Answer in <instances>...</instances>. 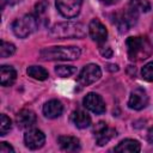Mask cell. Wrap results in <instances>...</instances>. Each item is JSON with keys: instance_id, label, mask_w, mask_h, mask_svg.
I'll use <instances>...</instances> for the list:
<instances>
[{"instance_id": "cell-17", "label": "cell", "mask_w": 153, "mask_h": 153, "mask_svg": "<svg viewBox=\"0 0 153 153\" xmlns=\"http://www.w3.org/2000/svg\"><path fill=\"white\" fill-rule=\"evenodd\" d=\"M140 149H141L140 142L133 139L122 140L115 147V152H121V153H136V152H140Z\"/></svg>"}, {"instance_id": "cell-13", "label": "cell", "mask_w": 153, "mask_h": 153, "mask_svg": "<svg viewBox=\"0 0 153 153\" xmlns=\"http://www.w3.org/2000/svg\"><path fill=\"white\" fill-rule=\"evenodd\" d=\"M63 111V105L57 99H51L43 105V114L48 118H56Z\"/></svg>"}, {"instance_id": "cell-27", "label": "cell", "mask_w": 153, "mask_h": 153, "mask_svg": "<svg viewBox=\"0 0 153 153\" xmlns=\"http://www.w3.org/2000/svg\"><path fill=\"white\" fill-rule=\"evenodd\" d=\"M20 1H22V0H1V2H2V7H4L5 4L12 6V5H16V4H18V2H20Z\"/></svg>"}, {"instance_id": "cell-29", "label": "cell", "mask_w": 153, "mask_h": 153, "mask_svg": "<svg viewBox=\"0 0 153 153\" xmlns=\"http://www.w3.org/2000/svg\"><path fill=\"white\" fill-rule=\"evenodd\" d=\"M102 4H104V5H114V4H116V2H118L120 0H99Z\"/></svg>"}, {"instance_id": "cell-14", "label": "cell", "mask_w": 153, "mask_h": 153, "mask_svg": "<svg viewBox=\"0 0 153 153\" xmlns=\"http://www.w3.org/2000/svg\"><path fill=\"white\" fill-rule=\"evenodd\" d=\"M57 143L61 147V149L67 152H75L80 149V141L75 136L61 135L57 137Z\"/></svg>"}, {"instance_id": "cell-12", "label": "cell", "mask_w": 153, "mask_h": 153, "mask_svg": "<svg viewBox=\"0 0 153 153\" xmlns=\"http://www.w3.org/2000/svg\"><path fill=\"white\" fill-rule=\"evenodd\" d=\"M37 122V116L32 110H20L16 116V123L20 129H31Z\"/></svg>"}, {"instance_id": "cell-19", "label": "cell", "mask_w": 153, "mask_h": 153, "mask_svg": "<svg viewBox=\"0 0 153 153\" xmlns=\"http://www.w3.org/2000/svg\"><path fill=\"white\" fill-rule=\"evenodd\" d=\"M26 73H27L31 78H33V79H36V80H45V79H48V76H49L48 71H47L45 68L41 67V66H30V67L26 69Z\"/></svg>"}, {"instance_id": "cell-10", "label": "cell", "mask_w": 153, "mask_h": 153, "mask_svg": "<svg viewBox=\"0 0 153 153\" xmlns=\"http://www.w3.org/2000/svg\"><path fill=\"white\" fill-rule=\"evenodd\" d=\"M147 104H148L147 92L141 87L134 88L129 96L128 106L133 110H142L143 108L147 106Z\"/></svg>"}, {"instance_id": "cell-21", "label": "cell", "mask_w": 153, "mask_h": 153, "mask_svg": "<svg viewBox=\"0 0 153 153\" xmlns=\"http://www.w3.org/2000/svg\"><path fill=\"white\" fill-rule=\"evenodd\" d=\"M16 53V45L10 43V42H5V41H1L0 43V56L2 59L5 57H8L11 55H13Z\"/></svg>"}, {"instance_id": "cell-5", "label": "cell", "mask_w": 153, "mask_h": 153, "mask_svg": "<svg viewBox=\"0 0 153 153\" xmlns=\"http://www.w3.org/2000/svg\"><path fill=\"white\" fill-rule=\"evenodd\" d=\"M100 76H102V71H100L99 66L96 63H88L79 73L78 81L82 86H88V85L98 81L100 79Z\"/></svg>"}, {"instance_id": "cell-3", "label": "cell", "mask_w": 153, "mask_h": 153, "mask_svg": "<svg viewBox=\"0 0 153 153\" xmlns=\"http://www.w3.org/2000/svg\"><path fill=\"white\" fill-rule=\"evenodd\" d=\"M49 33L55 38H84L86 36V27L81 23L63 22L51 26Z\"/></svg>"}, {"instance_id": "cell-28", "label": "cell", "mask_w": 153, "mask_h": 153, "mask_svg": "<svg viewBox=\"0 0 153 153\" xmlns=\"http://www.w3.org/2000/svg\"><path fill=\"white\" fill-rule=\"evenodd\" d=\"M147 140H148V142H149V143H152V145H153V127H152V128H149V130L147 131Z\"/></svg>"}, {"instance_id": "cell-4", "label": "cell", "mask_w": 153, "mask_h": 153, "mask_svg": "<svg viewBox=\"0 0 153 153\" xmlns=\"http://www.w3.org/2000/svg\"><path fill=\"white\" fill-rule=\"evenodd\" d=\"M38 25H39V23L37 20V18L35 17V14H26V16L18 18L13 22L12 30L17 37L25 38L30 33H32L37 29Z\"/></svg>"}, {"instance_id": "cell-25", "label": "cell", "mask_w": 153, "mask_h": 153, "mask_svg": "<svg viewBox=\"0 0 153 153\" xmlns=\"http://www.w3.org/2000/svg\"><path fill=\"white\" fill-rule=\"evenodd\" d=\"M0 152L1 153H10V152H14V148L8 145L7 142H1L0 145Z\"/></svg>"}, {"instance_id": "cell-15", "label": "cell", "mask_w": 153, "mask_h": 153, "mask_svg": "<svg viewBox=\"0 0 153 153\" xmlns=\"http://www.w3.org/2000/svg\"><path fill=\"white\" fill-rule=\"evenodd\" d=\"M71 122L79 129H85L91 124V117L82 110H74L71 114Z\"/></svg>"}, {"instance_id": "cell-22", "label": "cell", "mask_w": 153, "mask_h": 153, "mask_svg": "<svg viewBox=\"0 0 153 153\" xmlns=\"http://www.w3.org/2000/svg\"><path fill=\"white\" fill-rule=\"evenodd\" d=\"M76 72V68L73 66H65V65H60L55 67V73L61 76V78H68L71 75H73Z\"/></svg>"}, {"instance_id": "cell-6", "label": "cell", "mask_w": 153, "mask_h": 153, "mask_svg": "<svg viewBox=\"0 0 153 153\" xmlns=\"http://www.w3.org/2000/svg\"><path fill=\"white\" fill-rule=\"evenodd\" d=\"M82 0H56V8L66 18H74L81 10Z\"/></svg>"}, {"instance_id": "cell-11", "label": "cell", "mask_w": 153, "mask_h": 153, "mask_svg": "<svg viewBox=\"0 0 153 153\" xmlns=\"http://www.w3.org/2000/svg\"><path fill=\"white\" fill-rule=\"evenodd\" d=\"M88 33L91 36V38L97 42L98 44H102L106 41L108 37V30L105 27V25L97 18L92 19L88 24Z\"/></svg>"}, {"instance_id": "cell-16", "label": "cell", "mask_w": 153, "mask_h": 153, "mask_svg": "<svg viewBox=\"0 0 153 153\" xmlns=\"http://www.w3.org/2000/svg\"><path fill=\"white\" fill-rule=\"evenodd\" d=\"M17 79V72L11 66H1L0 67V82L2 86H11L14 84Z\"/></svg>"}, {"instance_id": "cell-20", "label": "cell", "mask_w": 153, "mask_h": 153, "mask_svg": "<svg viewBox=\"0 0 153 153\" xmlns=\"http://www.w3.org/2000/svg\"><path fill=\"white\" fill-rule=\"evenodd\" d=\"M48 5H49V4H48L47 0H39V1L36 4L33 14H35V17L37 18L38 23H41V22H43V20H47L45 14H47V10H48Z\"/></svg>"}, {"instance_id": "cell-26", "label": "cell", "mask_w": 153, "mask_h": 153, "mask_svg": "<svg viewBox=\"0 0 153 153\" xmlns=\"http://www.w3.org/2000/svg\"><path fill=\"white\" fill-rule=\"evenodd\" d=\"M100 54H102L104 57H111V56H112V50H111V48H109V47H106V48L102 47V48H100Z\"/></svg>"}, {"instance_id": "cell-7", "label": "cell", "mask_w": 153, "mask_h": 153, "mask_svg": "<svg viewBox=\"0 0 153 153\" xmlns=\"http://www.w3.org/2000/svg\"><path fill=\"white\" fill-rule=\"evenodd\" d=\"M93 134L96 137V142L98 146H104L105 143H108L112 137H115L116 130L114 128H110L105 122H98L94 127H93Z\"/></svg>"}, {"instance_id": "cell-24", "label": "cell", "mask_w": 153, "mask_h": 153, "mask_svg": "<svg viewBox=\"0 0 153 153\" xmlns=\"http://www.w3.org/2000/svg\"><path fill=\"white\" fill-rule=\"evenodd\" d=\"M141 75L147 81H153V62L146 63L141 69Z\"/></svg>"}, {"instance_id": "cell-18", "label": "cell", "mask_w": 153, "mask_h": 153, "mask_svg": "<svg viewBox=\"0 0 153 153\" xmlns=\"http://www.w3.org/2000/svg\"><path fill=\"white\" fill-rule=\"evenodd\" d=\"M128 10H130L133 13L135 14H140V13H146L151 10V5L147 0H130L128 4Z\"/></svg>"}, {"instance_id": "cell-30", "label": "cell", "mask_w": 153, "mask_h": 153, "mask_svg": "<svg viewBox=\"0 0 153 153\" xmlns=\"http://www.w3.org/2000/svg\"><path fill=\"white\" fill-rule=\"evenodd\" d=\"M108 69L111 72H116V71H118V67H117V65H108Z\"/></svg>"}, {"instance_id": "cell-8", "label": "cell", "mask_w": 153, "mask_h": 153, "mask_svg": "<svg viewBox=\"0 0 153 153\" xmlns=\"http://www.w3.org/2000/svg\"><path fill=\"white\" fill-rule=\"evenodd\" d=\"M24 143L29 149H38L45 143V135L39 129H27V131L24 134Z\"/></svg>"}, {"instance_id": "cell-23", "label": "cell", "mask_w": 153, "mask_h": 153, "mask_svg": "<svg viewBox=\"0 0 153 153\" xmlns=\"http://www.w3.org/2000/svg\"><path fill=\"white\" fill-rule=\"evenodd\" d=\"M11 128H12V122H11V120H10L6 115L2 114V115H1V123H0V135H1V136L6 135V133L10 131Z\"/></svg>"}, {"instance_id": "cell-1", "label": "cell", "mask_w": 153, "mask_h": 153, "mask_svg": "<svg viewBox=\"0 0 153 153\" xmlns=\"http://www.w3.org/2000/svg\"><path fill=\"white\" fill-rule=\"evenodd\" d=\"M81 51L78 47H49L44 48L39 53V57L43 61H73L80 56Z\"/></svg>"}, {"instance_id": "cell-2", "label": "cell", "mask_w": 153, "mask_h": 153, "mask_svg": "<svg viewBox=\"0 0 153 153\" xmlns=\"http://www.w3.org/2000/svg\"><path fill=\"white\" fill-rule=\"evenodd\" d=\"M128 57L131 61H142L151 56L152 54V45L146 37L136 36L129 37L126 41Z\"/></svg>"}, {"instance_id": "cell-9", "label": "cell", "mask_w": 153, "mask_h": 153, "mask_svg": "<svg viewBox=\"0 0 153 153\" xmlns=\"http://www.w3.org/2000/svg\"><path fill=\"white\" fill-rule=\"evenodd\" d=\"M82 104L87 110H90L93 114L100 115V114L105 112V103H104L103 98L94 92L87 93L82 99Z\"/></svg>"}]
</instances>
